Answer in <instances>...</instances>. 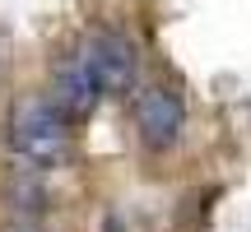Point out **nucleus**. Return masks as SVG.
Masks as SVG:
<instances>
[{
  "label": "nucleus",
  "mask_w": 251,
  "mask_h": 232,
  "mask_svg": "<svg viewBox=\"0 0 251 232\" xmlns=\"http://www.w3.org/2000/svg\"><path fill=\"white\" fill-rule=\"evenodd\" d=\"M9 149L28 172H56L70 158V116L51 93H24L9 107Z\"/></svg>",
  "instance_id": "nucleus-1"
},
{
  "label": "nucleus",
  "mask_w": 251,
  "mask_h": 232,
  "mask_svg": "<svg viewBox=\"0 0 251 232\" xmlns=\"http://www.w3.org/2000/svg\"><path fill=\"white\" fill-rule=\"evenodd\" d=\"M75 56H79L84 70L93 74V84H98L102 98H107V93H126V89H135L140 56H135V46H130V37H126V33L98 28V33L84 37V46H79Z\"/></svg>",
  "instance_id": "nucleus-2"
},
{
  "label": "nucleus",
  "mask_w": 251,
  "mask_h": 232,
  "mask_svg": "<svg viewBox=\"0 0 251 232\" xmlns=\"http://www.w3.org/2000/svg\"><path fill=\"white\" fill-rule=\"evenodd\" d=\"M135 130H140V144L153 153L172 149L186 130V102H181L177 89L168 84H149V89L135 98Z\"/></svg>",
  "instance_id": "nucleus-3"
},
{
  "label": "nucleus",
  "mask_w": 251,
  "mask_h": 232,
  "mask_svg": "<svg viewBox=\"0 0 251 232\" xmlns=\"http://www.w3.org/2000/svg\"><path fill=\"white\" fill-rule=\"evenodd\" d=\"M51 102L70 116V121H75V116H89V112L102 102L98 84H93V74L84 70L79 56H65V61L51 70Z\"/></svg>",
  "instance_id": "nucleus-4"
},
{
  "label": "nucleus",
  "mask_w": 251,
  "mask_h": 232,
  "mask_svg": "<svg viewBox=\"0 0 251 232\" xmlns=\"http://www.w3.org/2000/svg\"><path fill=\"white\" fill-rule=\"evenodd\" d=\"M9 232H37V228H28V223H19V228H9Z\"/></svg>",
  "instance_id": "nucleus-5"
}]
</instances>
